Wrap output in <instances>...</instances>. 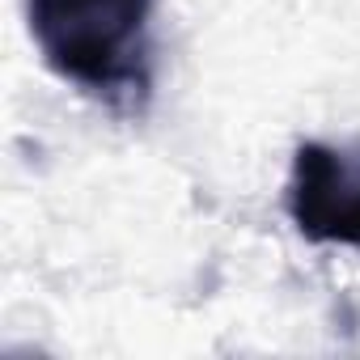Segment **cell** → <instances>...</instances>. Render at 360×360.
<instances>
[{
  "instance_id": "obj_1",
  "label": "cell",
  "mask_w": 360,
  "mask_h": 360,
  "mask_svg": "<svg viewBox=\"0 0 360 360\" xmlns=\"http://www.w3.org/2000/svg\"><path fill=\"white\" fill-rule=\"evenodd\" d=\"M157 0H26L43 64L115 115H144L153 98Z\"/></svg>"
},
{
  "instance_id": "obj_2",
  "label": "cell",
  "mask_w": 360,
  "mask_h": 360,
  "mask_svg": "<svg viewBox=\"0 0 360 360\" xmlns=\"http://www.w3.org/2000/svg\"><path fill=\"white\" fill-rule=\"evenodd\" d=\"M288 217L305 242L360 246V157L318 140L297 144Z\"/></svg>"
}]
</instances>
